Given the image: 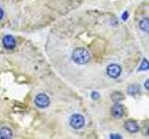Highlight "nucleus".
I'll list each match as a JSON object with an SVG mask.
<instances>
[{
    "instance_id": "nucleus-1",
    "label": "nucleus",
    "mask_w": 149,
    "mask_h": 139,
    "mask_svg": "<svg viewBox=\"0 0 149 139\" xmlns=\"http://www.w3.org/2000/svg\"><path fill=\"white\" fill-rule=\"evenodd\" d=\"M72 58L74 62L79 65L87 64L91 59V54L88 51L83 47H78L74 50L72 54Z\"/></svg>"
},
{
    "instance_id": "nucleus-2",
    "label": "nucleus",
    "mask_w": 149,
    "mask_h": 139,
    "mask_svg": "<svg viewBox=\"0 0 149 139\" xmlns=\"http://www.w3.org/2000/svg\"><path fill=\"white\" fill-rule=\"evenodd\" d=\"M69 122L74 129H81L85 124V119L80 114H74L70 117Z\"/></svg>"
},
{
    "instance_id": "nucleus-3",
    "label": "nucleus",
    "mask_w": 149,
    "mask_h": 139,
    "mask_svg": "<svg viewBox=\"0 0 149 139\" xmlns=\"http://www.w3.org/2000/svg\"><path fill=\"white\" fill-rule=\"evenodd\" d=\"M50 103L49 97L47 96L46 94H38L35 98V104L40 109H45L47 107H49Z\"/></svg>"
},
{
    "instance_id": "nucleus-4",
    "label": "nucleus",
    "mask_w": 149,
    "mask_h": 139,
    "mask_svg": "<svg viewBox=\"0 0 149 139\" xmlns=\"http://www.w3.org/2000/svg\"><path fill=\"white\" fill-rule=\"evenodd\" d=\"M106 73L109 77L113 79L118 78L121 74V67L118 64H110L106 68Z\"/></svg>"
},
{
    "instance_id": "nucleus-5",
    "label": "nucleus",
    "mask_w": 149,
    "mask_h": 139,
    "mask_svg": "<svg viewBox=\"0 0 149 139\" xmlns=\"http://www.w3.org/2000/svg\"><path fill=\"white\" fill-rule=\"evenodd\" d=\"M111 113L113 115V117L119 119L121 117H123L124 115V108L122 105H120L118 103H116L111 109Z\"/></svg>"
},
{
    "instance_id": "nucleus-6",
    "label": "nucleus",
    "mask_w": 149,
    "mask_h": 139,
    "mask_svg": "<svg viewBox=\"0 0 149 139\" xmlns=\"http://www.w3.org/2000/svg\"><path fill=\"white\" fill-rule=\"evenodd\" d=\"M3 45L6 49H13L16 45V41L14 39V37L11 35H6L3 38Z\"/></svg>"
},
{
    "instance_id": "nucleus-7",
    "label": "nucleus",
    "mask_w": 149,
    "mask_h": 139,
    "mask_svg": "<svg viewBox=\"0 0 149 139\" xmlns=\"http://www.w3.org/2000/svg\"><path fill=\"white\" fill-rule=\"evenodd\" d=\"M125 128L128 132L132 133H137L139 131L138 123L135 122V120H127V122H125Z\"/></svg>"
},
{
    "instance_id": "nucleus-8",
    "label": "nucleus",
    "mask_w": 149,
    "mask_h": 139,
    "mask_svg": "<svg viewBox=\"0 0 149 139\" xmlns=\"http://www.w3.org/2000/svg\"><path fill=\"white\" fill-rule=\"evenodd\" d=\"M12 137V131L8 127H2L0 129V138L9 139Z\"/></svg>"
},
{
    "instance_id": "nucleus-9",
    "label": "nucleus",
    "mask_w": 149,
    "mask_h": 139,
    "mask_svg": "<svg viewBox=\"0 0 149 139\" xmlns=\"http://www.w3.org/2000/svg\"><path fill=\"white\" fill-rule=\"evenodd\" d=\"M139 27L142 31L149 34V18H143V20L140 21Z\"/></svg>"
},
{
    "instance_id": "nucleus-10",
    "label": "nucleus",
    "mask_w": 149,
    "mask_h": 139,
    "mask_svg": "<svg viewBox=\"0 0 149 139\" xmlns=\"http://www.w3.org/2000/svg\"><path fill=\"white\" fill-rule=\"evenodd\" d=\"M128 94L130 95V96H134V95H136L138 94V93L140 92V86L137 85H130L128 87Z\"/></svg>"
},
{
    "instance_id": "nucleus-11",
    "label": "nucleus",
    "mask_w": 149,
    "mask_h": 139,
    "mask_svg": "<svg viewBox=\"0 0 149 139\" xmlns=\"http://www.w3.org/2000/svg\"><path fill=\"white\" fill-rule=\"evenodd\" d=\"M111 97H112V100H113L115 103H118V102L121 101L124 98V96L122 93H120V92H115L112 94Z\"/></svg>"
},
{
    "instance_id": "nucleus-12",
    "label": "nucleus",
    "mask_w": 149,
    "mask_h": 139,
    "mask_svg": "<svg viewBox=\"0 0 149 139\" xmlns=\"http://www.w3.org/2000/svg\"><path fill=\"white\" fill-rule=\"evenodd\" d=\"M148 70H149V61L146 58H143V61H142L141 66H140L139 69H138V71L139 72H143V71H148Z\"/></svg>"
},
{
    "instance_id": "nucleus-13",
    "label": "nucleus",
    "mask_w": 149,
    "mask_h": 139,
    "mask_svg": "<svg viewBox=\"0 0 149 139\" xmlns=\"http://www.w3.org/2000/svg\"><path fill=\"white\" fill-rule=\"evenodd\" d=\"M91 96V98H92V99H94V100H97V99H99V98H100V94H99L98 92H96V91L92 92Z\"/></svg>"
},
{
    "instance_id": "nucleus-14",
    "label": "nucleus",
    "mask_w": 149,
    "mask_h": 139,
    "mask_svg": "<svg viewBox=\"0 0 149 139\" xmlns=\"http://www.w3.org/2000/svg\"><path fill=\"white\" fill-rule=\"evenodd\" d=\"M128 18H129V13L127 11H125L123 14H122V17H121V19L125 21H127L128 20Z\"/></svg>"
},
{
    "instance_id": "nucleus-15",
    "label": "nucleus",
    "mask_w": 149,
    "mask_h": 139,
    "mask_svg": "<svg viewBox=\"0 0 149 139\" xmlns=\"http://www.w3.org/2000/svg\"><path fill=\"white\" fill-rule=\"evenodd\" d=\"M110 138H112V139H121V136H119V134H111Z\"/></svg>"
},
{
    "instance_id": "nucleus-16",
    "label": "nucleus",
    "mask_w": 149,
    "mask_h": 139,
    "mask_svg": "<svg viewBox=\"0 0 149 139\" xmlns=\"http://www.w3.org/2000/svg\"><path fill=\"white\" fill-rule=\"evenodd\" d=\"M144 87H146V90L149 91V79H148V80H147L146 83H144Z\"/></svg>"
},
{
    "instance_id": "nucleus-17",
    "label": "nucleus",
    "mask_w": 149,
    "mask_h": 139,
    "mask_svg": "<svg viewBox=\"0 0 149 139\" xmlns=\"http://www.w3.org/2000/svg\"><path fill=\"white\" fill-rule=\"evenodd\" d=\"M3 16H4V11H3V9L0 8V20H2Z\"/></svg>"
},
{
    "instance_id": "nucleus-18",
    "label": "nucleus",
    "mask_w": 149,
    "mask_h": 139,
    "mask_svg": "<svg viewBox=\"0 0 149 139\" xmlns=\"http://www.w3.org/2000/svg\"><path fill=\"white\" fill-rule=\"evenodd\" d=\"M147 134L149 136V127H148V129H147Z\"/></svg>"
}]
</instances>
